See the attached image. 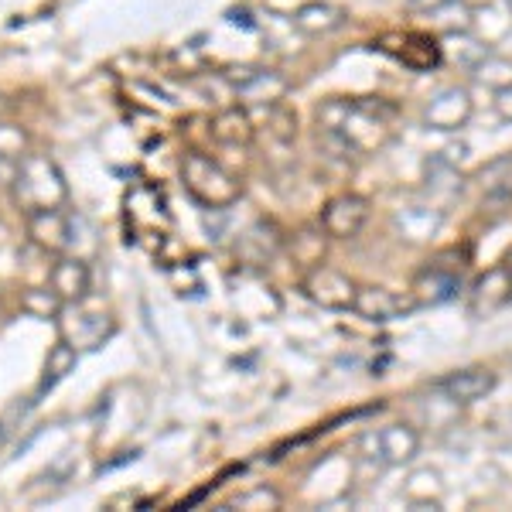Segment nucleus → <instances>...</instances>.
I'll use <instances>...</instances> for the list:
<instances>
[{
  "label": "nucleus",
  "instance_id": "obj_1",
  "mask_svg": "<svg viewBox=\"0 0 512 512\" xmlns=\"http://www.w3.org/2000/svg\"><path fill=\"white\" fill-rule=\"evenodd\" d=\"M318 130L349 154H376L396 134V106L379 96H332L315 110Z\"/></svg>",
  "mask_w": 512,
  "mask_h": 512
},
{
  "label": "nucleus",
  "instance_id": "obj_2",
  "mask_svg": "<svg viewBox=\"0 0 512 512\" xmlns=\"http://www.w3.org/2000/svg\"><path fill=\"white\" fill-rule=\"evenodd\" d=\"M11 192L24 216H35V212L45 209H62L65 198H69V185H65L59 164L48 154H24L18 161V171H14Z\"/></svg>",
  "mask_w": 512,
  "mask_h": 512
},
{
  "label": "nucleus",
  "instance_id": "obj_3",
  "mask_svg": "<svg viewBox=\"0 0 512 512\" xmlns=\"http://www.w3.org/2000/svg\"><path fill=\"white\" fill-rule=\"evenodd\" d=\"M181 181H185V192L195 198L198 205L212 212H222L229 205L239 202V181L222 168L219 161H212L202 151H188L181 158Z\"/></svg>",
  "mask_w": 512,
  "mask_h": 512
},
{
  "label": "nucleus",
  "instance_id": "obj_4",
  "mask_svg": "<svg viewBox=\"0 0 512 512\" xmlns=\"http://www.w3.org/2000/svg\"><path fill=\"white\" fill-rule=\"evenodd\" d=\"M362 461L379 468H400L410 465L420 451V434L410 424H383V427H369L359 434L355 441Z\"/></svg>",
  "mask_w": 512,
  "mask_h": 512
},
{
  "label": "nucleus",
  "instance_id": "obj_5",
  "mask_svg": "<svg viewBox=\"0 0 512 512\" xmlns=\"http://www.w3.org/2000/svg\"><path fill=\"white\" fill-rule=\"evenodd\" d=\"M117 332V321L103 311H86L79 304H65L59 315V338L72 345L76 352H93L103 342H110Z\"/></svg>",
  "mask_w": 512,
  "mask_h": 512
},
{
  "label": "nucleus",
  "instance_id": "obj_6",
  "mask_svg": "<svg viewBox=\"0 0 512 512\" xmlns=\"http://www.w3.org/2000/svg\"><path fill=\"white\" fill-rule=\"evenodd\" d=\"M301 291L308 294V301H315L325 311H352L359 284L349 274H342V270L328 267V263H315L304 274Z\"/></svg>",
  "mask_w": 512,
  "mask_h": 512
},
{
  "label": "nucleus",
  "instance_id": "obj_7",
  "mask_svg": "<svg viewBox=\"0 0 512 512\" xmlns=\"http://www.w3.org/2000/svg\"><path fill=\"white\" fill-rule=\"evenodd\" d=\"M369 212H373V205H369L366 195L345 192V195L328 198L318 222H321V229L328 233V239H355L362 229H366Z\"/></svg>",
  "mask_w": 512,
  "mask_h": 512
},
{
  "label": "nucleus",
  "instance_id": "obj_8",
  "mask_svg": "<svg viewBox=\"0 0 512 512\" xmlns=\"http://www.w3.org/2000/svg\"><path fill=\"white\" fill-rule=\"evenodd\" d=\"M472 113H475V103H472V93H468L465 86H444L427 99L424 123L431 130H444V134H451V130L465 127V123L472 120Z\"/></svg>",
  "mask_w": 512,
  "mask_h": 512
},
{
  "label": "nucleus",
  "instance_id": "obj_9",
  "mask_svg": "<svg viewBox=\"0 0 512 512\" xmlns=\"http://www.w3.org/2000/svg\"><path fill=\"white\" fill-rule=\"evenodd\" d=\"M454 253L434 256V263H427L414 280V301L417 304H441L451 301L461 291V263H451Z\"/></svg>",
  "mask_w": 512,
  "mask_h": 512
},
{
  "label": "nucleus",
  "instance_id": "obj_10",
  "mask_svg": "<svg viewBox=\"0 0 512 512\" xmlns=\"http://www.w3.org/2000/svg\"><path fill=\"white\" fill-rule=\"evenodd\" d=\"M229 82L236 86V99L246 106H274L287 96L291 82L280 76L277 69H233Z\"/></svg>",
  "mask_w": 512,
  "mask_h": 512
},
{
  "label": "nucleus",
  "instance_id": "obj_11",
  "mask_svg": "<svg viewBox=\"0 0 512 512\" xmlns=\"http://www.w3.org/2000/svg\"><path fill=\"white\" fill-rule=\"evenodd\" d=\"M512 301V263H499V267L485 270L475 280L472 294H468V308L475 318H489L495 311H502Z\"/></svg>",
  "mask_w": 512,
  "mask_h": 512
},
{
  "label": "nucleus",
  "instance_id": "obj_12",
  "mask_svg": "<svg viewBox=\"0 0 512 512\" xmlns=\"http://www.w3.org/2000/svg\"><path fill=\"white\" fill-rule=\"evenodd\" d=\"M495 383H499V376H495L489 366H468V369H454V373L437 379V390L448 396L451 403L468 407V403L485 400V396L495 390Z\"/></svg>",
  "mask_w": 512,
  "mask_h": 512
},
{
  "label": "nucleus",
  "instance_id": "obj_13",
  "mask_svg": "<svg viewBox=\"0 0 512 512\" xmlns=\"http://www.w3.org/2000/svg\"><path fill=\"white\" fill-rule=\"evenodd\" d=\"M417 308L414 297H403L390 291V287H379V284H359V294H355V304L352 311L369 321H393V318H403Z\"/></svg>",
  "mask_w": 512,
  "mask_h": 512
},
{
  "label": "nucleus",
  "instance_id": "obj_14",
  "mask_svg": "<svg viewBox=\"0 0 512 512\" xmlns=\"http://www.w3.org/2000/svg\"><path fill=\"white\" fill-rule=\"evenodd\" d=\"M441 222H444V212L427 202H410L393 212V229L400 233V239H407V243H427L431 236H437Z\"/></svg>",
  "mask_w": 512,
  "mask_h": 512
},
{
  "label": "nucleus",
  "instance_id": "obj_15",
  "mask_svg": "<svg viewBox=\"0 0 512 512\" xmlns=\"http://www.w3.org/2000/svg\"><path fill=\"white\" fill-rule=\"evenodd\" d=\"M28 239L38 246L41 253H65L72 243V226H69V216L62 209H45V212H35L28 216Z\"/></svg>",
  "mask_w": 512,
  "mask_h": 512
},
{
  "label": "nucleus",
  "instance_id": "obj_16",
  "mask_svg": "<svg viewBox=\"0 0 512 512\" xmlns=\"http://www.w3.org/2000/svg\"><path fill=\"white\" fill-rule=\"evenodd\" d=\"M349 21L345 7L332 4V0H308L294 11V28L301 35H311V38H321V35H332L342 24Z\"/></svg>",
  "mask_w": 512,
  "mask_h": 512
},
{
  "label": "nucleus",
  "instance_id": "obj_17",
  "mask_svg": "<svg viewBox=\"0 0 512 512\" xmlns=\"http://www.w3.org/2000/svg\"><path fill=\"white\" fill-rule=\"evenodd\" d=\"M48 284L59 291L65 304H82V297L89 294V263L79 260V256H59Z\"/></svg>",
  "mask_w": 512,
  "mask_h": 512
},
{
  "label": "nucleus",
  "instance_id": "obj_18",
  "mask_svg": "<svg viewBox=\"0 0 512 512\" xmlns=\"http://www.w3.org/2000/svg\"><path fill=\"white\" fill-rule=\"evenodd\" d=\"M396 59L414 72H431L441 65V45L427 35H403L400 48H396Z\"/></svg>",
  "mask_w": 512,
  "mask_h": 512
},
{
  "label": "nucleus",
  "instance_id": "obj_19",
  "mask_svg": "<svg viewBox=\"0 0 512 512\" xmlns=\"http://www.w3.org/2000/svg\"><path fill=\"white\" fill-rule=\"evenodd\" d=\"M212 137L219 140V144H250L253 140V120L250 113L243 110V106H229V110H222L216 120H212Z\"/></svg>",
  "mask_w": 512,
  "mask_h": 512
},
{
  "label": "nucleus",
  "instance_id": "obj_20",
  "mask_svg": "<svg viewBox=\"0 0 512 512\" xmlns=\"http://www.w3.org/2000/svg\"><path fill=\"white\" fill-rule=\"evenodd\" d=\"M468 72H472V79L478 82V86L492 89V93H502V89L512 86V59H506V55L485 52Z\"/></svg>",
  "mask_w": 512,
  "mask_h": 512
},
{
  "label": "nucleus",
  "instance_id": "obj_21",
  "mask_svg": "<svg viewBox=\"0 0 512 512\" xmlns=\"http://www.w3.org/2000/svg\"><path fill=\"white\" fill-rule=\"evenodd\" d=\"M65 308V301L59 297V291H55L52 284L45 287H24L21 291V311L31 318H41V321H59Z\"/></svg>",
  "mask_w": 512,
  "mask_h": 512
},
{
  "label": "nucleus",
  "instance_id": "obj_22",
  "mask_svg": "<svg viewBox=\"0 0 512 512\" xmlns=\"http://www.w3.org/2000/svg\"><path fill=\"white\" fill-rule=\"evenodd\" d=\"M76 362H79V352L72 349L65 338H59V342L48 349V359H45V373H41V383H38V393H45V390H52V386H59L65 376L76 369Z\"/></svg>",
  "mask_w": 512,
  "mask_h": 512
},
{
  "label": "nucleus",
  "instance_id": "obj_23",
  "mask_svg": "<svg viewBox=\"0 0 512 512\" xmlns=\"http://www.w3.org/2000/svg\"><path fill=\"white\" fill-rule=\"evenodd\" d=\"M444 495V482L434 468H420L410 475V482L403 485V499L414 502V506H437Z\"/></svg>",
  "mask_w": 512,
  "mask_h": 512
},
{
  "label": "nucleus",
  "instance_id": "obj_24",
  "mask_svg": "<svg viewBox=\"0 0 512 512\" xmlns=\"http://www.w3.org/2000/svg\"><path fill=\"white\" fill-rule=\"evenodd\" d=\"M475 181H478V188H482L485 195H492V198L512 195V151L499 154L495 161L485 164V168L475 175Z\"/></svg>",
  "mask_w": 512,
  "mask_h": 512
},
{
  "label": "nucleus",
  "instance_id": "obj_25",
  "mask_svg": "<svg viewBox=\"0 0 512 512\" xmlns=\"http://www.w3.org/2000/svg\"><path fill=\"white\" fill-rule=\"evenodd\" d=\"M284 506V499H280L277 489H270V485H256L250 492H239L233 502H229V509H280Z\"/></svg>",
  "mask_w": 512,
  "mask_h": 512
},
{
  "label": "nucleus",
  "instance_id": "obj_26",
  "mask_svg": "<svg viewBox=\"0 0 512 512\" xmlns=\"http://www.w3.org/2000/svg\"><path fill=\"white\" fill-rule=\"evenodd\" d=\"M270 117V134H274L280 144H291V140L297 137V117L291 110H287L284 103H274V106H263Z\"/></svg>",
  "mask_w": 512,
  "mask_h": 512
},
{
  "label": "nucleus",
  "instance_id": "obj_27",
  "mask_svg": "<svg viewBox=\"0 0 512 512\" xmlns=\"http://www.w3.org/2000/svg\"><path fill=\"white\" fill-rule=\"evenodd\" d=\"M28 154V134L18 123H0V158L21 161Z\"/></svg>",
  "mask_w": 512,
  "mask_h": 512
},
{
  "label": "nucleus",
  "instance_id": "obj_28",
  "mask_svg": "<svg viewBox=\"0 0 512 512\" xmlns=\"http://www.w3.org/2000/svg\"><path fill=\"white\" fill-rule=\"evenodd\" d=\"M495 113H499L506 123H512V86L502 89V93H495Z\"/></svg>",
  "mask_w": 512,
  "mask_h": 512
},
{
  "label": "nucleus",
  "instance_id": "obj_29",
  "mask_svg": "<svg viewBox=\"0 0 512 512\" xmlns=\"http://www.w3.org/2000/svg\"><path fill=\"white\" fill-rule=\"evenodd\" d=\"M441 4H448V0H407L410 11H420V14H434Z\"/></svg>",
  "mask_w": 512,
  "mask_h": 512
},
{
  "label": "nucleus",
  "instance_id": "obj_30",
  "mask_svg": "<svg viewBox=\"0 0 512 512\" xmlns=\"http://www.w3.org/2000/svg\"><path fill=\"white\" fill-rule=\"evenodd\" d=\"M14 171H18V161H7V158H0V188H4V185H11V181H14Z\"/></svg>",
  "mask_w": 512,
  "mask_h": 512
},
{
  "label": "nucleus",
  "instance_id": "obj_31",
  "mask_svg": "<svg viewBox=\"0 0 512 512\" xmlns=\"http://www.w3.org/2000/svg\"><path fill=\"white\" fill-rule=\"evenodd\" d=\"M4 441H7V431H4V424H0V451H4Z\"/></svg>",
  "mask_w": 512,
  "mask_h": 512
},
{
  "label": "nucleus",
  "instance_id": "obj_32",
  "mask_svg": "<svg viewBox=\"0 0 512 512\" xmlns=\"http://www.w3.org/2000/svg\"><path fill=\"white\" fill-rule=\"evenodd\" d=\"M0 110H4V96H0Z\"/></svg>",
  "mask_w": 512,
  "mask_h": 512
},
{
  "label": "nucleus",
  "instance_id": "obj_33",
  "mask_svg": "<svg viewBox=\"0 0 512 512\" xmlns=\"http://www.w3.org/2000/svg\"><path fill=\"white\" fill-rule=\"evenodd\" d=\"M509 4H512V0H509Z\"/></svg>",
  "mask_w": 512,
  "mask_h": 512
}]
</instances>
